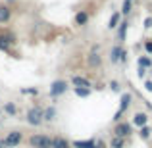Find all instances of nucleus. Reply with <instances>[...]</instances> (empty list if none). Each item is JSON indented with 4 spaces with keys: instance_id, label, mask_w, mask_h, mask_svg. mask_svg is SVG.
<instances>
[{
    "instance_id": "1",
    "label": "nucleus",
    "mask_w": 152,
    "mask_h": 148,
    "mask_svg": "<svg viewBox=\"0 0 152 148\" xmlns=\"http://www.w3.org/2000/svg\"><path fill=\"white\" fill-rule=\"evenodd\" d=\"M42 112H45V108H42V106H31L29 110L25 112V121H27V125H31V127H41L42 123H45V119H42Z\"/></svg>"
},
{
    "instance_id": "2",
    "label": "nucleus",
    "mask_w": 152,
    "mask_h": 148,
    "mask_svg": "<svg viewBox=\"0 0 152 148\" xmlns=\"http://www.w3.org/2000/svg\"><path fill=\"white\" fill-rule=\"evenodd\" d=\"M27 144L31 148H52V137L46 133H35L27 139Z\"/></svg>"
},
{
    "instance_id": "3",
    "label": "nucleus",
    "mask_w": 152,
    "mask_h": 148,
    "mask_svg": "<svg viewBox=\"0 0 152 148\" xmlns=\"http://www.w3.org/2000/svg\"><path fill=\"white\" fill-rule=\"evenodd\" d=\"M69 90V81H66V79H56V81L50 83V98H58V96H64V94Z\"/></svg>"
},
{
    "instance_id": "4",
    "label": "nucleus",
    "mask_w": 152,
    "mask_h": 148,
    "mask_svg": "<svg viewBox=\"0 0 152 148\" xmlns=\"http://www.w3.org/2000/svg\"><path fill=\"white\" fill-rule=\"evenodd\" d=\"M114 137H121V139H129L131 135H133V125H131L129 121H118V123H114Z\"/></svg>"
},
{
    "instance_id": "5",
    "label": "nucleus",
    "mask_w": 152,
    "mask_h": 148,
    "mask_svg": "<svg viewBox=\"0 0 152 148\" xmlns=\"http://www.w3.org/2000/svg\"><path fill=\"white\" fill-rule=\"evenodd\" d=\"M4 141H6V146L8 148H18L23 142V133L19 129H14V131H10V133H6Z\"/></svg>"
},
{
    "instance_id": "6",
    "label": "nucleus",
    "mask_w": 152,
    "mask_h": 148,
    "mask_svg": "<svg viewBox=\"0 0 152 148\" xmlns=\"http://www.w3.org/2000/svg\"><path fill=\"white\" fill-rule=\"evenodd\" d=\"M85 63L89 69H98L102 66V54L100 52H89L85 56Z\"/></svg>"
},
{
    "instance_id": "7",
    "label": "nucleus",
    "mask_w": 152,
    "mask_h": 148,
    "mask_svg": "<svg viewBox=\"0 0 152 148\" xmlns=\"http://www.w3.org/2000/svg\"><path fill=\"white\" fill-rule=\"evenodd\" d=\"M148 121H150V115L146 112H135V115L131 117V125L135 129H141V127L148 125Z\"/></svg>"
},
{
    "instance_id": "8",
    "label": "nucleus",
    "mask_w": 152,
    "mask_h": 148,
    "mask_svg": "<svg viewBox=\"0 0 152 148\" xmlns=\"http://www.w3.org/2000/svg\"><path fill=\"white\" fill-rule=\"evenodd\" d=\"M12 15H14V10L8 4H0V25H6V23L12 21Z\"/></svg>"
},
{
    "instance_id": "9",
    "label": "nucleus",
    "mask_w": 152,
    "mask_h": 148,
    "mask_svg": "<svg viewBox=\"0 0 152 148\" xmlns=\"http://www.w3.org/2000/svg\"><path fill=\"white\" fill-rule=\"evenodd\" d=\"M89 19H91L89 10H77V14L73 15V23L77 27H85L87 23H89Z\"/></svg>"
},
{
    "instance_id": "10",
    "label": "nucleus",
    "mask_w": 152,
    "mask_h": 148,
    "mask_svg": "<svg viewBox=\"0 0 152 148\" xmlns=\"http://www.w3.org/2000/svg\"><path fill=\"white\" fill-rule=\"evenodd\" d=\"M118 44H123V42L127 41V31H129V21H127V19H121V23H119L118 25Z\"/></svg>"
},
{
    "instance_id": "11",
    "label": "nucleus",
    "mask_w": 152,
    "mask_h": 148,
    "mask_svg": "<svg viewBox=\"0 0 152 148\" xmlns=\"http://www.w3.org/2000/svg\"><path fill=\"white\" fill-rule=\"evenodd\" d=\"M131 102H133V94H131V93H121V96H119V108H118V110L121 112V114H125V112L129 110Z\"/></svg>"
},
{
    "instance_id": "12",
    "label": "nucleus",
    "mask_w": 152,
    "mask_h": 148,
    "mask_svg": "<svg viewBox=\"0 0 152 148\" xmlns=\"http://www.w3.org/2000/svg\"><path fill=\"white\" fill-rule=\"evenodd\" d=\"M69 85L71 87H89V89H93V83L87 77H83V75H73V77L69 79Z\"/></svg>"
},
{
    "instance_id": "13",
    "label": "nucleus",
    "mask_w": 152,
    "mask_h": 148,
    "mask_svg": "<svg viewBox=\"0 0 152 148\" xmlns=\"http://www.w3.org/2000/svg\"><path fill=\"white\" fill-rule=\"evenodd\" d=\"M121 19H123V15H121V12H114V14L110 15V19H108V29L110 31H115L118 29V25L121 23Z\"/></svg>"
},
{
    "instance_id": "14",
    "label": "nucleus",
    "mask_w": 152,
    "mask_h": 148,
    "mask_svg": "<svg viewBox=\"0 0 152 148\" xmlns=\"http://www.w3.org/2000/svg\"><path fill=\"white\" fill-rule=\"evenodd\" d=\"M56 117H58V110H56V106H46L45 112H42V119H45V123H52Z\"/></svg>"
},
{
    "instance_id": "15",
    "label": "nucleus",
    "mask_w": 152,
    "mask_h": 148,
    "mask_svg": "<svg viewBox=\"0 0 152 148\" xmlns=\"http://www.w3.org/2000/svg\"><path fill=\"white\" fill-rule=\"evenodd\" d=\"M52 148H71V142L62 135H56L52 137Z\"/></svg>"
},
{
    "instance_id": "16",
    "label": "nucleus",
    "mask_w": 152,
    "mask_h": 148,
    "mask_svg": "<svg viewBox=\"0 0 152 148\" xmlns=\"http://www.w3.org/2000/svg\"><path fill=\"white\" fill-rule=\"evenodd\" d=\"M121 50H123V46L121 44H114L112 46V50H110V63H119V58H121Z\"/></svg>"
},
{
    "instance_id": "17",
    "label": "nucleus",
    "mask_w": 152,
    "mask_h": 148,
    "mask_svg": "<svg viewBox=\"0 0 152 148\" xmlns=\"http://www.w3.org/2000/svg\"><path fill=\"white\" fill-rule=\"evenodd\" d=\"M73 94L77 98H89L93 94V89H89V87H73Z\"/></svg>"
},
{
    "instance_id": "18",
    "label": "nucleus",
    "mask_w": 152,
    "mask_h": 148,
    "mask_svg": "<svg viewBox=\"0 0 152 148\" xmlns=\"http://www.w3.org/2000/svg\"><path fill=\"white\" fill-rule=\"evenodd\" d=\"M137 66L139 67H145V69L146 71H148V69H152V56H139V58H137Z\"/></svg>"
},
{
    "instance_id": "19",
    "label": "nucleus",
    "mask_w": 152,
    "mask_h": 148,
    "mask_svg": "<svg viewBox=\"0 0 152 148\" xmlns=\"http://www.w3.org/2000/svg\"><path fill=\"white\" fill-rule=\"evenodd\" d=\"M2 112L6 115H10V117H15V115H18V106H15L14 102H6L2 106Z\"/></svg>"
},
{
    "instance_id": "20",
    "label": "nucleus",
    "mask_w": 152,
    "mask_h": 148,
    "mask_svg": "<svg viewBox=\"0 0 152 148\" xmlns=\"http://www.w3.org/2000/svg\"><path fill=\"white\" fill-rule=\"evenodd\" d=\"M94 139H85V141H73L71 148H93L94 146Z\"/></svg>"
},
{
    "instance_id": "21",
    "label": "nucleus",
    "mask_w": 152,
    "mask_h": 148,
    "mask_svg": "<svg viewBox=\"0 0 152 148\" xmlns=\"http://www.w3.org/2000/svg\"><path fill=\"white\" fill-rule=\"evenodd\" d=\"M121 15L123 17H129L131 14H133V2H131V0H123V4H121Z\"/></svg>"
},
{
    "instance_id": "22",
    "label": "nucleus",
    "mask_w": 152,
    "mask_h": 148,
    "mask_svg": "<svg viewBox=\"0 0 152 148\" xmlns=\"http://www.w3.org/2000/svg\"><path fill=\"white\" fill-rule=\"evenodd\" d=\"M127 144V139H121V137H112L110 139V148H125Z\"/></svg>"
},
{
    "instance_id": "23",
    "label": "nucleus",
    "mask_w": 152,
    "mask_h": 148,
    "mask_svg": "<svg viewBox=\"0 0 152 148\" xmlns=\"http://www.w3.org/2000/svg\"><path fill=\"white\" fill-rule=\"evenodd\" d=\"M139 137H141L142 141H150V137H152V127L150 125L141 127V129H139Z\"/></svg>"
},
{
    "instance_id": "24",
    "label": "nucleus",
    "mask_w": 152,
    "mask_h": 148,
    "mask_svg": "<svg viewBox=\"0 0 152 148\" xmlns=\"http://www.w3.org/2000/svg\"><path fill=\"white\" fill-rule=\"evenodd\" d=\"M0 52H6V54H12V44L4 39V35L0 33Z\"/></svg>"
},
{
    "instance_id": "25",
    "label": "nucleus",
    "mask_w": 152,
    "mask_h": 148,
    "mask_svg": "<svg viewBox=\"0 0 152 148\" xmlns=\"http://www.w3.org/2000/svg\"><path fill=\"white\" fill-rule=\"evenodd\" d=\"M142 48H145L146 56H152V39H145V42H142Z\"/></svg>"
},
{
    "instance_id": "26",
    "label": "nucleus",
    "mask_w": 152,
    "mask_h": 148,
    "mask_svg": "<svg viewBox=\"0 0 152 148\" xmlns=\"http://www.w3.org/2000/svg\"><path fill=\"white\" fill-rule=\"evenodd\" d=\"M21 94H25V96H37L39 89H35V87H31V89H21Z\"/></svg>"
},
{
    "instance_id": "27",
    "label": "nucleus",
    "mask_w": 152,
    "mask_h": 148,
    "mask_svg": "<svg viewBox=\"0 0 152 148\" xmlns=\"http://www.w3.org/2000/svg\"><path fill=\"white\" fill-rule=\"evenodd\" d=\"M110 89L114 90V93L119 94V93H121V83H119V81H112V83H110Z\"/></svg>"
},
{
    "instance_id": "28",
    "label": "nucleus",
    "mask_w": 152,
    "mask_h": 148,
    "mask_svg": "<svg viewBox=\"0 0 152 148\" xmlns=\"http://www.w3.org/2000/svg\"><path fill=\"white\" fill-rule=\"evenodd\" d=\"M127 60H129V52L123 48V50H121V58H119V63H125Z\"/></svg>"
},
{
    "instance_id": "29",
    "label": "nucleus",
    "mask_w": 152,
    "mask_h": 148,
    "mask_svg": "<svg viewBox=\"0 0 152 148\" xmlns=\"http://www.w3.org/2000/svg\"><path fill=\"white\" fill-rule=\"evenodd\" d=\"M142 27L145 29H152V17L148 15V17H145V21H142Z\"/></svg>"
},
{
    "instance_id": "30",
    "label": "nucleus",
    "mask_w": 152,
    "mask_h": 148,
    "mask_svg": "<svg viewBox=\"0 0 152 148\" xmlns=\"http://www.w3.org/2000/svg\"><path fill=\"white\" fill-rule=\"evenodd\" d=\"M145 90L152 93V79H145Z\"/></svg>"
},
{
    "instance_id": "31",
    "label": "nucleus",
    "mask_w": 152,
    "mask_h": 148,
    "mask_svg": "<svg viewBox=\"0 0 152 148\" xmlns=\"http://www.w3.org/2000/svg\"><path fill=\"white\" fill-rule=\"evenodd\" d=\"M121 117H123V114L118 110V112L114 114V117H112V121H114V123H118V121H121Z\"/></svg>"
},
{
    "instance_id": "32",
    "label": "nucleus",
    "mask_w": 152,
    "mask_h": 148,
    "mask_svg": "<svg viewBox=\"0 0 152 148\" xmlns=\"http://www.w3.org/2000/svg\"><path fill=\"white\" fill-rule=\"evenodd\" d=\"M137 75H139L141 79H145V77H146V69H145V67H137Z\"/></svg>"
},
{
    "instance_id": "33",
    "label": "nucleus",
    "mask_w": 152,
    "mask_h": 148,
    "mask_svg": "<svg viewBox=\"0 0 152 148\" xmlns=\"http://www.w3.org/2000/svg\"><path fill=\"white\" fill-rule=\"evenodd\" d=\"M93 148H106V144H104L102 141H96V142H94V146H93Z\"/></svg>"
},
{
    "instance_id": "34",
    "label": "nucleus",
    "mask_w": 152,
    "mask_h": 148,
    "mask_svg": "<svg viewBox=\"0 0 152 148\" xmlns=\"http://www.w3.org/2000/svg\"><path fill=\"white\" fill-rule=\"evenodd\" d=\"M94 89H96V90H104V89H106V85H104V83H96Z\"/></svg>"
},
{
    "instance_id": "35",
    "label": "nucleus",
    "mask_w": 152,
    "mask_h": 148,
    "mask_svg": "<svg viewBox=\"0 0 152 148\" xmlns=\"http://www.w3.org/2000/svg\"><path fill=\"white\" fill-rule=\"evenodd\" d=\"M0 148H8V146H6V141H4V137H0Z\"/></svg>"
},
{
    "instance_id": "36",
    "label": "nucleus",
    "mask_w": 152,
    "mask_h": 148,
    "mask_svg": "<svg viewBox=\"0 0 152 148\" xmlns=\"http://www.w3.org/2000/svg\"><path fill=\"white\" fill-rule=\"evenodd\" d=\"M14 2H15V0H4V4H8V6H12Z\"/></svg>"
},
{
    "instance_id": "37",
    "label": "nucleus",
    "mask_w": 152,
    "mask_h": 148,
    "mask_svg": "<svg viewBox=\"0 0 152 148\" xmlns=\"http://www.w3.org/2000/svg\"><path fill=\"white\" fill-rule=\"evenodd\" d=\"M148 71H150V77H152V69H148Z\"/></svg>"
},
{
    "instance_id": "38",
    "label": "nucleus",
    "mask_w": 152,
    "mask_h": 148,
    "mask_svg": "<svg viewBox=\"0 0 152 148\" xmlns=\"http://www.w3.org/2000/svg\"><path fill=\"white\" fill-rule=\"evenodd\" d=\"M0 115H2V110H0Z\"/></svg>"
},
{
    "instance_id": "39",
    "label": "nucleus",
    "mask_w": 152,
    "mask_h": 148,
    "mask_svg": "<svg viewBox=\"0 0 152 148\" xmlns=\"http://www.w3.org/2000/svg\"><path fill=\"white\" fill-rule=\"evenodd\" d=\"M150 142H152V137H150Z\"/></svg>"
},
{
    "instance_id": "40",
    "label": "nucleus",
    "mask_w": 152,
    "mask_h": 148,
    "mask_svg": "<svg viewBox=\"0 0 152 148\" xmlns=\"http://www.w3.org/2000/svg\"><path fill=\"white\" fill-rule=\"evenodd\" d=\"M131 2H135V0H131Z\"/></svg>"
}]
</instances>
